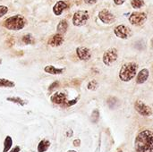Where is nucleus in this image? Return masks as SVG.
Masks as SVG:
<instances>
[{
	"label": "nucleus",
	"instance_id": "7",
	"mask_svg": "<svg viewBox=\"0 0 153 152\" xmlns=\"http://www.w3.org/2000/svg\"><path fill=\"white\" fill-rule=\"evenodd\" d=\"M147 19V15L145 13H134L129 17V22L132 25L139 26L142 25Z\"/></svg>",
	"mask_w": 153,
	"mask_h": 152
},
{
	"label": "nucleus",
	"instance_id": "31",
	"mask_svg": "<svg viewBox=\"0 0 153 152\" xmlns=\"http://www.w3.org/2000/svg\"><path fill=\"white\" fill-rule=\"evenodd\" d=\"M20 151H21V148H20L19 146H16V147H14L13 149H12L11 151L9 152H19Z\"/></svg>",
	"mask_w": 153,
	"mask_h": 152
},
{
	"label": "nucleus",
	"instance_id": "34",
	"mask_svg": "<svg viewBox=\"0 0 153 152\" xmlns=\"http://www.w3.org/2000/svg\"><path fill=\"white\" fill-rule=\"evenodd\" d=\"M67 152H77V151H73V150H71V151H68Z\"/></svg>",
	"mask_w": 153,
	"mask_h": 152
},
{
	"label": "nucleus",
	"instance_id": "2",
	"mask_svg": "<svg viewBox=\"0 0 153 152\" xmlns=\"http://www.w3.org/2000/svg\"><path fill=\"white\" fill-rule=\"evenodd\" d=\"M138 67L139 65L134 62H128L124 64L119 71V79L125 82H130L134 77H136L138 73Z\"/></svg>",
	"mask_w": 153,
	"mask_h": 152
},
{
	"label": "nucleus",
	"instance_id": "30",
	"mask_svg": "<svg viewBox=\"0 0 153 152\" xmlns=\"http://www.w3.org/2000/svg\"><path fill=\"white\" fill-rule=\"evenodd\" d=\"M98 0H84V2L86 4H96Z\"/></svg>",
	"mask_w": 153,
	"mask_h": 152
},
{
	"label": "nucleus",
	"instance_id": "24",
	"mask_svg": "<svg viewBox=\"0 0 153 152\" xmlns=\"http://www.w3.org/2000/svg\"><path fill=\"white\" fill-rule=\"evenodd\" d=\"M87 88L90 90H96L99 88V82L96 80H92V81L89 82V83L87 85Z\"/></svg>",
	"mask_w": 153,
	"mask_h": 152
},
{
	"label": "nucleus",
	"instance_id": "28",
	"mask_svg": "<svg viewBox=\"0 0 153 152\" xmlns=\"http://www.w3.org/2000/svg\"><path fill=\"white\" fill-rule=\"evenodd\" d=\"M58 86H59V82H54L52 84H50V86H49V88H48V91H53V90H56Z\"/></svg>",
	"mask_w": 153,
	"mask_h": 152
},
{
	"label": "nucleus",
	"instance_id": "23",
	"mask_svg": "<svg viewBox=\"0 0 153 152\" xmlns=\"http://www.w3.org/2000/svg\"><path fill=\"white\" fill-rule=\"evenodd\" d=\"M99 119H100V112L98 109H94L91 113V121L93 124H95L99 121Z\"/></svg>",
	"mask_w": 153,
	"mask_h": 152
},
{
	"label": "nucleus",
	"instance_id": "22",
	"mask_svg": "<svg viewBox=\"0 0 153 152\" xmlns=\"http://www.w3.org/2000/svg\"><path fill=\"white\" fill-rule=\"evenodd\" d=\"M22 42L24 44H34L35 43V39H34V38L32 37L31 34H26V35H24L22 37Z\"/></svg>",
	"mask_w": 153,
	"mask_h": 152
},
{
	"label": "nucleus",
	"instance_id": "9",
	"mask_svg": "<svg viewBox=\"0 0 153 152\" xmlns=\"http://www.w3.org/2000/svg\"><path fill=\"white\" fill-rule=\"evenodd\" d=\"M76 55L82 61H89L91 57V52L88 47H79L76 48Z\"/></svg>",
	"mask_w": 153,
	"mask_h": 152
},
{
	"label": "nucleus",
	"instance_id": "12",
	"mask_svg": "<svg viewBox=\"0 0 153 152\" xmlns=\"http://www.w3.org/2000/svg\"><path fill=\"white\" fill-rule=\"evenodd\" d=\"M150 77V71L149 69L143 68L136 75V83L137 84H143L147 82Z\"/></svg>",
	"mask_w": 153,
	"mask_h": 152
},
{
	"label": "nucleus",
	"instance_id": "29",
	"mask_svg": "<svg viewBox=\"0 0 153 152\" xmlns=\"http://www.w3.org/2000/svg\"><path fill=\"white\" fill-rule=\"evenodd\" d=\"M73 143H74V147H80V145H81V140L76 139V140L74 141Z\"/></svg>",
	"mask_w": 153,
	"mask_h": 152
},
{
	"label": "nucleus",
	"instance_id": "1",
	"mask_svg": "<svg viewBox=\"0 0 153 152\" xmlns=\"http://www.w3.org/2000/svg\"><path fill=\"white\" fill-rule=\"evenodd\" d=\"M135 152H153V132L145 129L141 131L134 140Z\"/></svg>",
	"mask_w": 153,
	"mask_h": 152
},
{
	"label": "nucleus",
	"instance_id": "18",
	"mask_svg": "<svg viewBox=\"0 0 153 152\" xmlns=\"http://www.w3.org/2000/svg\"><path fill=\"white\" fill-rule=\"evenodd\" d=\"M6 99H7V101H10V102L18 104V105H20V106H22H22H25V105L28 103V101L23 100V99H22L19 98V97H9V98H7Z\"/></svg>",
	"mask_w": 153,
	"mask_h": 152
},
{
	"label": "nucleus",
	"instance_id": "8",
	"mask_svg": "<svg viewBox=\"0 0 153 152\" xmlns=\"http://www.w3.org/2000/svg\"><path fill=\"white\" fill-rule=\"evenodd\" d=\"M114 33L116 34L117 37H118L120 39H126L131 35V30L126 25L121 24V25L117 26L114 29Z\"/></svg>",
	"mask_w": 153,
	"mask_h": 152
},
{
	"label": "nucleus",
	"instance_id": "26",
	"mask_svg": "<svg viewBox=\"0 0 153 152\" xmlns=\"http://www.w3.org/2000/svg\"><path fill=\"white\" fill-rule=\"evenodd\" d=\"M79 99H80V97L78 96V97H77V98H75L74 99H72V100H67V102L65 103V105L64 107H65V108H69V107H72V106L75 105V104L78 102Z\"/></svg>",
	"mask_w": 153,
	"mask_h": 152
},
{
	"label": "nucleus",
	"instance_id": "16",
	"mask_svg": "<svg viewBox=\"0 0 153 152\" xmlns=\"http://www.w3.org/2000/svg\"><path fill=\"white\" fill-rule=\"evenodd\" d=\"M49 147H50V142L44 139V140L39 142L37 150H38V152H46L48 150Z\"/></svg>",
	"mask_w": 153,
	"mask_h": 152
},
{
	"label": "nucleus",
	"instance_id": "37",
	"mask_svg": "<svg viewBox=\"0 0 153 152\" xmlns=\"http://www.w3.org/2000/svg\"><path fill=\"white\" fill-rule=\"evenodd\" d=\"M119 152H121V151H119Z\"/></svg>",
	"mask_w": 153,
	"mask_h": 152
},
{
	"label": "nucleus",
	"instance_id": "17",
	"mask_svg": "<svg viewBox=\"0 0 153 152\" xmlns=\"http://www.w3.org/2000/svg\"><path fill=\"white\" fill-rule=\"evenodd\" d=\"M67 28H68V23H67V22H66L65 20H62V21L57 24L56 30H57V32H58L59 34L62 35V34H64V33L66 32Z\"/></svg>",
	"mask_w": 153,
	"mask_h": 152
},
{
	"label": "nucleus",
	"instance_id": "32",
	"mask_svg": "<svg viewBox=\"0 0 153 152\" xmlns=\"http://www.w3.org/2000/svg\"><path fill=\"white\" fill-rule=\"evenodd\" d=\"M114 2H115V4H122L124 2H125V0H114Z\"/></svg>",
	"mask_w": 153,
	"mask_h": 152
},
{
	"label": "nucleus",
	"instance_id": "33",
	"mask_svg": "<svg viewBox=\"0 0 153 152\" xmlns=\"http://www.w3.org/2000/svg\"><path fill=\"white\" fill-rule=\"evenodd\" d=\"M66 135H67V137H71L73 135V131L72 130H68V132L66 133Z\"/></svg>",
	"mask_w": 153,
	"mask_h": 152
},
{
	"label": "nucleus",
	"instance_id": "15",
	"mask_svg": "<svg viewBox=\"0 0 153 152\" xmlns=\"http://www.w3.org/2000/svg\"><path fill=\"white\" fill-rule=\"evenodd\" d=\"M44 71L49 74H53V75H57V74H62L65 71L64 68H56L53 65H47L44 68Z\"/></svg>",
	"mask_w": 153,
	"mask_h": 152
},
{
	"label": "nucleus",
	"instance_id": "3",
	"mask_svg": "<svg viewBox=\"0 0 153 152\" xmlns=\"http://www.w3.org/2000/svg\"><path fill=\"white\" fill-rule=\"evenodd\" d=\"M25 18L22 15H14L7 18L4 22V27L10 30H20L25 26Z\"/></svg>",
	"mask_w": 153,
	"mask_h": 152
},
{
	"label": "nucleus",
	"instance_id": "36",
	"mask_svg": "<svg viewBox=\"0 0 153 152\" xmlns=\"http://www.w3.org/2000/svg\"><path fill=\"white\" fill-rule=\"evenodd\" d=\"M0 64H1V59H0Z\"/></svg>",
	"mask_w": 153,
	"mask_h": 152
},
{
	"label": "nucleus",
	"instance_id": "27",
	"mask_svg": "<svg viewBox=\"0 0 153 152\" xmlns=\"http://www.w3.org/2000/svg\"><path fill=\"white\" fill-rule=\"evenodd\" d=\"M8 12V8L5 5H0V18L3 17L4 14H6Z\"/></svg>",
	"mask_w": 153,
	"mask_h": 152
},
{
	"label": "nucleus",
	"instance_id": "19",
	"mask_svg": "<svg viewBox=\"0 0 153 152\" xmlns=\"http://www.w3.org/2000/svg\"><path fill=\"white\" fill-rule=\"evenodd\" d=\"M13 145V140L11 138V136H6V138L4 141V150L3 152H9L11 150Z\"/></svg>",
	"mask_w": 153,
	"mask_h": 152
},
{
	"label": "nucleus",
	"instance_id": "25",
	"mask_svg": "<svg viewBox=\"0 0 153 152\" xmlns=\"http://www.w3.org/2000/svg\"><path fill=\"white\" fill-rule=\"evenodd\" d=\"M131 4H132V6L134 8L138 9V8H141L144 5V1L143 0H132Z\"/></svg>",
	"mask_w": 153,
	"mask_h": 152
},
{
	"label": "nucleus",
	"instance_id": "21",
	"mask_svg": "<svg viewBox=\"0 0 153 152\" xmlns=\"http://www.w3.org/2000/svg\"><path fill=\"white\" fill-rule=\"evenodd\" d=\"M15 86V83L13 81L7 80V79H0V87L3 88H13Z\"/></svg>",
	"mask_w": 153,
	"mask_h": 152
},
{
	"label": "nucleus",
	"instance_id": "11",
	"mask_svg": "<svg viewBox=\"0 0 153 152\" xmlns=\"http://www.w3.org/2000/svg\"><path fill=\"white\" fill-rule=\"evenodd\" d=\"M99 17L104 23H107V24H109V23H112L115 22V16L113 15L112 13H110L107 9L101 10L99 13Z\"/></svg>",
	"mask_w": 153,
	"mask_h": 152
},
{
	"label": "nucleus",
	"instance_id": "20",
	"mask_svg": "<svg viewBox=\"0 0 153 152\" xmlns=\"http://www.w3.org/2000/svg\"><path fill=\"white\" fill-rule=\"evenodd\" d=\"M107 104L111 109H114L118 105V99L116 97H108L107 99Z\"/></svg>",
	"mask_w": 153,
	"mask_h": 152
},
{
	"label": "nucleus",
	"instance_id": "14",
	"mask_svg": "<svg viewBox=\"0 0 153 152\" xmlns=\"http://www.w3.org/2000/svg\"><path fill=\"white\" fill-rule=\"evenodd\" d=\"M67 8V4L64 1H58L53 6V12L56 15H60L65 9Z\"/></svg>",
	"mask_w": 153,
	"mask_h": 152
},
{
	"label": "nucleus",
	"instance_id": "13",
	"mask_svg": "<svg viewBox=\"0 0 153 152\" xmlns=\"http://www.w3.org/2000/svg\"><path fill=\"white\" fill-rule=\"evenodd\" d=\"M63 42H64V37L61 34L56 33L49 38L48 44L51 47H58V46L62 45Z\"/></svg>",
	"mask_w": 153,
	"mask_h": 152
},
{
	"label": "nucleus",
	"instance_id": "6",
	"mask_svg": "<svg viewBox=\"0 0 153 152\" xmlns=\"http://www.w3.org/2000/svg\"><path fill=\"white\" fill-rule=\"evenodd\" d=\"M135 111L142 116H151L152 115V109L150 106L146 105L142 100H137L134 103Z\"/></svg>",
	"mask_w": 153,
	"mask_h": 152
},
{
	"label": "nucleus",
	"instance_id": "35",
	"mask_svg": "<svg viewBox=\"0 0 153 152\" xmlns=\"http://www.w3.org/2000/svg\"><path fill=\"white\" fill-rule=\"evenodd\" d=\"M152 47H153V39L152 40Z\"/></svg>",
	"mask_w": 153,
	"mask_h": 152
},
{
	"label": "nucleus",
	"instance_id": "10",
	"mask_svg": "<svg viewBox=\"0 0 153 152\" xmlns=\"http://www.w3.org/2000/svg\"><path fill=\"white\" fill-rule=\"evenodd\" d=\"M50 99L54 104L61 105L64 107L65 105V103L67 102V96H66V94H65L63 92H56L50 97Z\"/></svg>",
	"mask_w": 153,
	"mask_h": 152
},
{
	"label": "nucleus",
	"instance_id": "4",
	"mask_svg": "<svg viewBox=\"0 0 153 152\" xmlns=\"http://www.w3.org/2000/svg\"><path fill=\"white\" fill-rule=\"evenodd\" d=\"M118 58L117 49L115 47H110L107 49L102 56V61L107 66H110L113 63H115Z\"/></svg>",
	"mask_w": 153,
	"mask_h": 152
},
{
	"label": "nucleus",
	"instance_id": "5",
	"mask_svg": "<svg viewBox=\"0 0 153 152\" xmlns=\"http://www.w3.org/2000/svg\"><path fill=\"white\" fill-rule=\"evenodd\" d=\"M89 18L88 11H77L73 16V23L74 26H82L87 22Z\"/></svg>",
	"mask_w": 153,
	"mask_h": 152
}]
</instances>
